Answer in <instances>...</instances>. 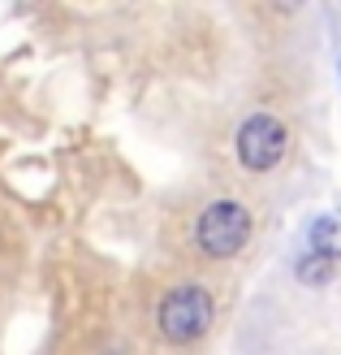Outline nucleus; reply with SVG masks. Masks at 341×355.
<instances>
[{"label": "nucleus", "mask_w": 341, "mask_h": 355, "mask_svg": "<svg viewBox=\"0 0 341 355\" xmlns=\"http://www.w3.org/2000/svg\"><path fill=\"white\" fill-rule=\"evenodd\" d=\"M199 247L212 260H225L233 252H242L246 239H250V212L238 200H216L203 217H199Z\"/></svg>", "instance_id": "1"}, {"label": "nucleus", "mask_w": 341, "mask_h": 355, "mask_svg": "<svg viewBox=\"0 0 341 355\" xmlns=\"http://www.w3.org/2000/svg\"><path fill=\"white\" fill-rule=\"evenodd\" d=\"M212 325V295L203 286H177L160 304V329L173 343H194Z\"/></svg>", "instance_id": "2"}, {"label": "nucleus", "mask_w": 341, "mask_h": 355, "mask_svg": "<svg viewBox=\"0 0 341 355\" xmlns=\"http://www.w3.org/2000/svg\"><path fill=\"white\" fill-rule=\"evenodd\" d=\"M238 156L246 169H273L285 156V126L268 113H255L238 130Z\"/></svg>", "instance_id": "3"}, {"label": "nucleus", "mask_w": 341, "mask_h": 355, "mask_svg": "<svg viewBox=\"0 0 341 355\" xmlns=\"http://www.w3.org/2000/svg\"><path fill=\"white\" fill-rule=\"evenodd\" d=\"M333 273V256H324V252H311V256H302L298 260V277L302 282H311V286H320Z\"/></svg>", "instance_id": "4"}]
</instances>
